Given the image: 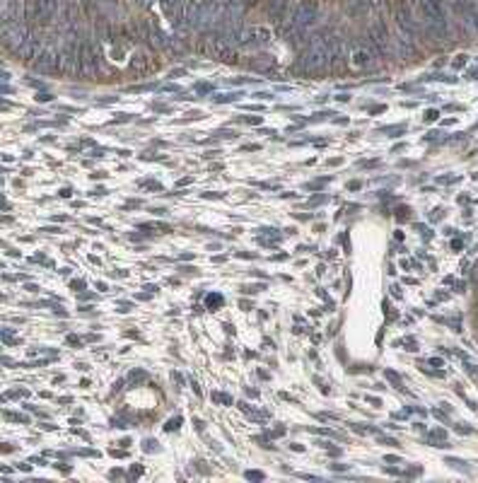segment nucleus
<instances>
[{"label": "nucleus", "instance_id": "1", "mask_svg": "<svg viewBox=\"0 0 478 483\" xmlns=\"http://www.w3.org/2000/svg\"><path fill=\"white\" fill-rule=\"evenodd\" d=\"M27 22V3L25 0H3V29Z\"/></svg>", "mask_w": 478, "mask_h": 483}, {"label": "nucleus", "instance_id": "2", "mask_svg": "<svg viewBox=\"0 0 478 483\" xmlns=\"http://www.w3.org/2000/svg\"><path fill=\"white\" fill-rule=\"evenodd\" d=\"M99 73V58L95 56V46L90 42L80 44V75H97Z\"/></svg>", "mask_w": 478, "mask_h": 483}, {"label": "nucleus", "instance_id": "3", "mask_svg": "<svg viewBox=\"0 0 478 483\" xmlns=\"http://www.w3.org/2000/svg\"><path fill=\"white\" fill-rule=\"evenodd\" d=\"M271 29L268 27H261V25H254V27H249L246 32H242V44L244 46H263V44L271 42Z\"/></svg>", "mask_w": 478, "mask_h": 483}, {"label": "nucleus", "instance_id": "4", "mask_svg": "<svg viewBox=\"0 0 478 483\" xmlns=\"http://www.w3.org/2000/svg\"><path fill=\"white\" fill-rule=\"evenodd\" d=\"M394 15H396V22L398 27L403 29L408 37H413L415 32H418V25H415V20H413V15H410L408 5L403 3V0H396V8H394Z\"/></svg>", "mask_w": 478, "mask_h": 483}, {"label": "nucleus", "instance_id": "5", "mask_svg": "<svg viewBox=\"0 0 478 483\" xmlns=\"http://www.w3.org/2000/svg\"><path fill=\"white\" fill-rule=\"evenodd\" d=\"M343 51H345V42H343V37L338 34H331L326 39V61L328 66L333 68V66H338L343 61Z\"/></svg>", "mask_w": 478, "mask_h": 483}, {"label": "nucleus", "instance_id": "6", "mask_svg": "<svg viewBox=\"0 0 478 483\" xmlns=\"http://www.w3.org/2000/svg\"><path fill=\"white\" fill-rule=\"evenodd\" d=\"M367 39L372 42V46H374L379 54H386V51H389V34H386L382 22H374V25L367 29Z\"/></svg>", "mask_w": 478, "mask_h": 483}, {"label": "nucleus", "instance_id": "7", "mask_svg": "<svg viewBox=\"0 0 478 483\" xmlns=\"http://www.w3.org/2000/svg\"><path fill=\"white\" fill-rule=\"evenodd\" d=\"M58 58H61V54H56L54 49H44L34 58V68L41 73H54V70H58Z\"/></svg>", "mask_w": 478, "mask_h": 483}, {"label": "nucleus", "instance_id": "8", "mask_svg": "<svg viewBox=\"0 0 478 483\" xmlns=\"http://www.w3.org/2000/svg\"><path fill=\"white\" fill-rule=\"evenodd\" d=\"M150 70H155V63L150 61V54H148V51H136L133 58H131V73L148 75Z\"/></svg>", "mask_w": 478, "mask_h": 483}, {"label": "nucleus", "instance_id": "9", "mask_svg": "<svg viewBox=\"0 0 478 483\" xmlns=\"http://www.w3.org/2000/svg\"><path fill=\"white\" fill-rule=\"evenodd\" d=\"M225 49H227V44L222 42V39H218V37H213V39H205L203 44H201V51H203L208 58H222V54H225Z\"/></svg>", "mask_w": 478, "mask_h": 483}, {"label": "nucleus", "instance_id": "10", "mask_svg": "<svg viewBox=\"0 0 478 483\" xmlns=\"http://www.w3.org/2000/svg\"><path fill=\"white\" fill-rule=\"evenodd\" d=\"M39 5H41L39 25H49V22H54L56 17L61 15V10H58V0H39Z\"/></svg>", "mask_w": 478, "mask_h": 483}, {"label": "nucleus", "instance_id": "11", "mask_svg": "<svg viewBox=\"0 0 478 483\" xmlns=\"http://www.w3.org/2000/svg\"><path fill=\"white\" fill-rule=\"evenodd\" d=\"M44 49H41V44H39V39H34V37H29L27 42H25V46L17 51V54L22 56V58H37V56L41 54Z\"/></svg>", "mask_w": 478, "mask_h": 483}, {"label": "nucleus", "instance_id": "12", "mask_svg": "<svg viewBox=\"0 0 478 483\" xmlns=\"http://www.w3.org/2000/svg\"><path fill=\"white\" fill-rule=\"evenodd\" d=\"M350 58H353L350 63H353L355 68H367L369 63H372V54H369L367 49H355Z\"/></svg>", "mask_w": 478, "mask_h": 483}, {"label": "nucleus", "instance_id": "13", "mask_svg": "<svg viewBox=\"0 0 478 483\" xmlns=\"http://www.w3.org/2000/svg\"><path fill=\"white\" fill-rule=\"evenodd\" d=\"M287 10V0H268V15L278 20V17H285Z\"/></svg>", "mask_w": 478, "mask_h": 483}, {"label": "nucleus", "instance_id": "14", "mask_svg": "<svg viewBox=\"0 0 478 483\" xmlns=\"http://www.w3.org/2000/svg\"><path fill=\"white\" fill-rule=\"evenodd\" d=\"M246 3H251V0H230V5H232L234 10H239V8H244Z\"/></svg>", "mask_w": 478, "mask_h": 483}, {"label": "nucleus", "instance_id": "15", "mask_svg": "<svg viewBox=\"0 0 478 483\" xmlns=\"http://www.w3.org/2000/svg\"><path fill=\"white\" fill-rule=\"evenodd\" d=\"M140 379H145V372H140V370H138V372L131 374V382H140Z\"/></svg>", "mask_w": 478, "mask_h": 483}, {"label": "nucleus", "instance_id": "16", "mask_svg": "<svg viewBox=\"0 0 478 483\" xmlns=\"http://www.w3.org/2000/svg\"><path fill=\"white\" fill-rule=\"evenodd\" d=\"M179 423H181V420H179V418H174V420H172V423H167L164 428H167V430H177V428H179Z\"/></svg>", "mask_w": 478, "mask_h": 483}, {"label": "nucleus", "instance_id": "17", "mask_svg": "<svg viewBox=\"0 0 478 483\" xmlns=\"http://www.w3.org/2000/svg\"><path fill=\"white\" fill-rule=\"evenodd\" d=\"M246 476H249V478H254V481H259V478H263V476H261L259 471H249Z\"/></svg>", "mask_w": 478, "mask_h": 483}, {"label": "nucleus", "instance_id": "18", "mask_svg": "<svg viewBox=\"0 0 478 483\" xmlns=\"http://www.w3.org/2000/svg\"><path fill=\"white\" fill-rule=\"evenodd\" d=\"M425 119H427V121H435V119H437V111H427V116H425Z\"/></svg>", "mask_w": 478, "mask_h": 483}, {"label": "nucleus", "instance_id": "19", "mask_svg": "<svg viewBox=\"0 0 478 483\" xmlns=\"http://www.w3.org/2000/svg\"><path fill=\"white\" fill-rule=\"evenodd\" d=\"M150 3H152V0H138V5H140V8H148Z\"/></svg>", "mask_w": 478, "mask_h": 483}]
</instances>
